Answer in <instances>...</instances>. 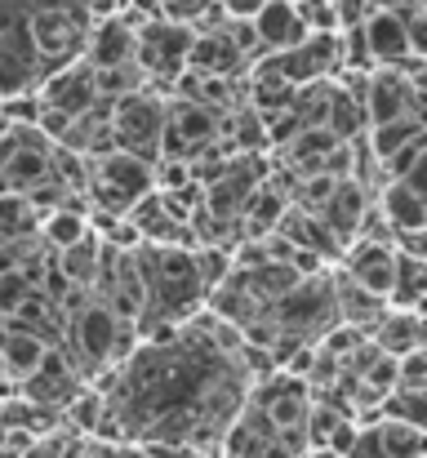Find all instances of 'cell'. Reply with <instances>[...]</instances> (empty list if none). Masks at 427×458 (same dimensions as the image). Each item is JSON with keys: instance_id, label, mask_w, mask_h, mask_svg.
I'll use <instances>...</instances> for the list:
<instances>
[{"instance_id": "cell-1", "label": "cell", "mask_w": 427, "mask_h": 458, "mask_svg": "<svg viewBox=\"0 0 427 458\" xmlns=\"http://www.w3.org/2000/svg\"><path fill=\"white\" fill-rule=\"evenodd\" d=\"M103 392V445H187L218 454L227 423L241 414L254 378L245 338L205 307L183 325L139 334V347L94 378Z\"/></svg>"}, {"instance_id": "cell-2", "label": "cell", "mask_w": 427, "mask_h": 458, "mask_svg": "<svg viewBox=\"0 0 427 458\" xmlns=\"http://www.w3.org/2000/svg\"><path fill=\"white\" fill-rule=\"evenodd\" d=\"M134 263L142 276V320L139 334L160 329V325H183L187 316H196L205 307V285L196 276L192 250H174V245H134Z\"/></svg>"}, {"instance_id": "cell-3", "label": "cell", "mask_w": 427, "mask_h": 458, "mask_svg": "<svg viewBox=\"0 0 427 458\" xmlns=\"http://www.w3.org/2000/svg\"><path fill=\"white\" fill-rule=\"evenodd\" d=\"M134 347H139V329L121 325L98 299H85L67 311V329H63V343H58V352L76 365V374L85 383L116 369Z\"/></svg>"}, {"instance_id": "cell-4", "label": "cell", "mask_w": 427, "mask_h": 458, "mask_svg": "<svg viewBox=\"0 0 427 458\" xmlns=\"http://www.w3.org/2000/svg\"><path fill=\"white\" fill-rule=\"evenodd\" d=\"M147 191H156L151 165L125 152H103L85 160V205H90V223L103 218H125Z\"/></svg>"}, {"instance_id": "cell-5", "label": "cell", "mask_w": 427, "mask_h": 458, "mask_svg": "<svg viewBox=\"0 0 427 458\" xmlns=\"http://www.w3.org/2000/svg\"><path fill=\"white\" fill-rule=\"evenodd\" d=\"M90 27H94V18L81 0H45V4L27 0V40H31L40 72L76 63L85 54Z\"/></svg>"}, {"instance_id": "cell-6", "label": "cell", "mask_w": 427, "mask_h": 458, "mask_svg": "<svg viewBox=\"0 0 427 458\" xmlns=\"http://www.w3.org/2000/svg\"><path fill=\"white\" fill-rule=\"evenodd\" d=\"M165 98L160 89L142 85L134 94L116 98L107 107V139H112V152L139 156L147 165L160 160V130H165Z\"/></svg>"}, {"instance_id": "cell-7", "label": "cell", "mask_w": 427, "mask_h": 458, "mask_svg": "<svg viewBox=\"0 0 427 458\" xmlns=\"http://www.w3.org/2000/svg\"><path fill=\"white\" fill-rule=\"evenodd\" d=\"M254 63H259V45H254V31H250V22L218 18V22H209V27H201V31L192 36L187 72H205V76L245 81Z\"/></svg>"}, {"instance_id": "cell-8", "label": "cell", "mask_w": 427, "mask_h": 458, "mask_svg": "<svg viewBox=\"0 0 427 458\" xmlns=\"http://www.w3.org/2000/svg\"><path fill=\"white\" fill-rule=\"evenodd\" d=\"M192 27L169 22V18H151L134 27V67L142 72V81L160 94L174 89V81L187 72V54H192Z\"/></svg>"}, {"instance_id": "cell-9", "label": "cell", "mask_w": 427, "mask_h": 458, "mask_svg": "<svg viewBox=\"0 0 427 458\" xmlns=\"http://www.w3.org/2000/svg\"><path fill=\"white\" fill-rule=\"evenodd\" d=\"M361 112H365V130L392 121H423V72H392V67L365 72Z\"/></svg>"}, {"instance_id": "cell-10", "label": "cell", "mask_w": 427, "mask_h": 458, "mask_svg": "<svg viewBox=\"0 0 427 458\" xmlns=\"http://www.w3.org/2000/svg\"><path fill=\"white\" fill-rule=\"evenodd\" d=\"M223 112H209L201 103H187L178 94L165 98V130H160V160H201L209 148H218Z\"/></svg>"}, {"instance_id": "cell-11", "label": "cell", "mask_w": 427, "mask_h": 458, "mask_svg": "<svg viewBox=\"0 0 427 458\" xmlns=\"http://www.w3.org/2000/svg\"><path fill=\"white\" fill-rule=\"evenodd\" d=\"M40 63L27 40V0H0V98L36 94Z\"/></svg>"}, {"instance_id": "cell-12", "label": "cell", "mask_w": 427, "mask_h": 458, "mask_svg": "<svg viewBox=\"0 0 427 458\" xmlns=\"http://www.w3.org/2000/svg\"><path fill=\"white\" fill-rule=\"evenodd\" d=\"M374 209L383 214L392 245L423 254V223H427V205H423V174L406 178V182H383L374 191Z\"/></svg>"}, {"instance_id": "cell-13", "label": "cell", "mask_w": 427, "mask_h": 458, "mask_svg": "<svg viewBox=\"0 0 427 458\" xmlns=\"http://www.w3.org/2000/svg\"><path fill=\"white\" fill-rule=\"evenodd\" d=\"M361 40H365V58L370 67H392V72H423V54L410 45L401 18L388 4H374L361 22Z\"/></svg>"}, {"instance_id": "cell-14", "label": "cell", "mask_w": 427, "mask_h": 458, "mask_svg": "<svg viewBox=\"0 0 427 458\" xmlns=\"http://www.w3.org/2000/svg\"><path fill=\"white\" fill-rule=\"evenodd\" d=\"M36 103H40V112H58V116H67V121L94 112V107H98V89H94L90 63L76 58V63H67V67L45 72L40 85H36Z\"/></svg>"}, {"instance_id": "cell-15", "label": "cell", "mask_w": 427, "mask_h": 458, "mask_svg": "<svg viewBox=\"0 0 427 458\" xmlns=\"http://www.w3.org/2000/svg\"><path fill=\"white\" fill-rule=\"evenodd\" d=\"M352 285H361L374 299H392V281H397V245L388 241H347L338 263H334Z\"/></svg>"}, {"instance_id": "cell-16", "label": "cell", "mask_w": 427, "mask_h": 458, "mask_svg": "<svg viewBox=\"0 0 427 458\" xmlns=\"http://www.w3.org/2000/svg\"><path fill=\"white\" fill-rule=\"evenodd\" d=\"M85 387V378L76 374V365L58 352V347H49L45 352V360L13 387L22 401H31V405H40V410H54V414H63L67 410V401L76 396Z\"/></svg>"}, {"instance_id": "cell-17", "label": "cell", "mask_w": 427, "mask_h": 458, "mask_svg": "<svg viewBox=\"0 0 427 458\" xmlns=\"http://www.w3.org/2000/svg\"><path fill=\"white\" fill-rule=\"evenodd\" d=\"M218 458H298V454L285 445L281 432L245 401L241 414L227 423V432L218 441Z\"/></svg>"}, {"instance_id": "cell-18", "label": "cell", "mask_w": 427, "mask_h": 458, "mask_svg": "<svg viewBox=\"0 0 427 458\" xmlns=\"http://www.w3.org/2000/svg\"><path fill=\"white\" fill-rule=\"evenodd\" d=\"M250 31H254L259 58H263V54H281V49H294L298 40H307V36H312L294 0H268V4H263V9L250 18Z\"/></svg>"}, {"instance_id": "cell-19", "label": "cell", "mask_w": 427, "mask_h": 458, "mask_svg": "<svg viewBox=\"0 0 427 458\" xmlns=\"http://www.w3.org/2000/svg\"><path fill=\"white\" fill-rule=\"evenodd\" d=\"M347 458H423V428L379 419L356 432V445L347 450Z\"/></svg>"}, {"instance_id": "cell-20", "label": "cell", "mask_w": 427, "mask_h": 458, "mask_svg": "<svg viewBox=\"0 0 427 458\" xmlns=\"http://www.w3.org/2000/svg\"><path fill=\"white\" fill-rule=\"evenodd\" d=\"M81 58L90 63V72H112V67L134 63V22H125V13L98 18L90 27V40H85Z\"/></svg>"}, {"instance_id": "cell-21", "label": "cell", "mask_w": 427, "mask_h": 458, "mask_svg": "<svg viewBox=\"0 0 427 458\" xmlns=\"http://www.w3.org/2000/svg\"><path fill=\"white\" fill-rule=\"evenodd\" d=\"M370 191L361 187V182H352V178H343L338 187H334V196L325 200V209L316 214L325 227H329V236L338 241V245H347L352 236H356V227H361V218H365V209H370Z\"/></svg>"}, {"instance_id": "cell-22", "label": "cell", "mask_w": 427, "mask_h": 458, "mask_svg": "<svg viewBox=\"0 0 427 458\" xmlns=\"http://www.w3.org/2000/svg\"><path fill=\"white\" fill-rule=\"evenodd\" d=\"M45 352H49L45 338H36L27 329H13V325H0V378H4V387L13 392L45 360Z\"/></svg>"}, {"instance_id": "cell-23", "label": "cell", "mask_w": 427, "mask_h": 458, "mask_svg": "<svg viewBox=\"0 0 427 458\" xmlns=\"http://www.w3.org/2000/svg\"><path fill=\"white\" fill-rule=\"evenodd\" d=\"M370 343L383 356H392V360L406 356V352H419L423 347V311H397V307H388L383 320L374 325Z\"/></svg>"}, {"instance_id": "cell-24", "label": "cell", "mask_w": 427, "mask_h": 458, "mask_svg": "<svg viewBox=\"0 0 427 458\" xmlns=\"http://www.w3.org/2000/svg\"><path fill=\"white\" fill-rule=\"evenodd\" d=\"M36 236H40V209L18 191H0V245L22 250Z\"/></svg>"}, {"instance_id": "cell-25", "label": "cell", "mask_w": 427, "mask_h": 458, "mask_svg": "<svg viewBox=\"0 0 427 458\" xmlns=\"http://www.w3.org/2000/svg\"><path fill=\"white\" fill-rule=\"evenodd\" d=\"M90 232H94V227H90V209H85V205H58V209L40 214V245H45L49 254H58V250L85 241Z\"/></svg>"}, {"instance_id": "cell-26", "label": "cell", "mask_w": 427, "mask_h": 458, "mask_svg": "<svg viewBox=\"0 0 427 458\" xmlns=\"http://www.w3.org/2000/svg\"><path fill=\"white\" fill-rule=\"evenodd\" d=\"M98 254H103V241H98V232H90L85 241H76V245H67V250H58L54 254V267H58V276L72 285V290H94V276H98Z\"/></svg>"}, {"instance_id": "cell-27", "label": "cell", "mask_w": 427, "mask_h": 458, "mask_svg": "<svg viewBox=\"0 0 427 458\" xmlns=\"http://www.w3.org/2000/svg\"><path fill=\"white\" fill-rule=\"evenodd\" d=\"M388 307H397V311H423V254L397 250V281H392Z\"/></svg>"}, {"instance_id": "cell-28", "label": "cell", "mask_w": 427, "mask_h": 458, "mask_svg": "<svg viewBox=\"0 0 427 458\" xmlns=\"http://www.w3.org/2000/svg\"><path fill=\"white\" fill-rule=\"evenodd\" d=\"M423 134L419 139H410V143H401L397 152H388L379 160V169H383V182H406V178H419L423 174Z\"/></svg>"}, {"instance_id": "cell-29", "label": "cell", "mask_w": 427, "mask_h": 458, "mask_svg": "<svg viewBox=\"0 0 427 458\" xmlns=\"http://www.w3.org/2000/svg\"><path fill=\"white\" fill-rule=\"evenodd\" d=\"M423 134V121H392V125H374V130H365V148L374 160H383L388 152H397L401 143H410V139H419Z\"/></svg>"}, {"instance_id": "cell-30", "label": "cell", "mask_w": 427, "mask_h": 458, "mask_svg": "<svg viewBox=\"0 0 427 458\" xmlns=\"http://www.w3.org/2000/svg\"><path fill=\"white\" fill-rule=\"evenodd\" d=\"M160 18H169V22H183V27L201 31V27L218 22L223 13H218V0H160Z\"/></svg>"}, {"instance_id": "cell-31", "label": "cell", "mask_w": 427, "mask_h": 458, "mask_svg": "<svg viewBox=\"0 0 427 458\" xmlns=\"http://www.w3.org/2000/svg\"><path fill=\"white\" fill-rule=\"evenodd\" d=\"M379 419L423 428V392H401V387H392V392L379 401Z\"/></svg>"}, {"instance_id": "cell-32", "label": "cell", "mask_w": 427, "mask_h": 458, "mask_svg": "<svg viewBox=\"0 0 427 458\" xmlns=\"http://www.w3.org/2000/svg\"><path fill=\"white\" fill-rule=\"evenodd\" d=\"M397 387H401V392H423V387H427V356H423V347H419V352L397 356Z\"/></svg>"}, {"instance_id": "cell-33", "label": "cell", "mask_w": 427, "mask_h": 458, "mask_svg": "<svg viewBox=\"0 0 427 458\" xmlns=\"http://www.w3.org/2000/svg\"><path fill=\"white\" fill-rule=\"evenodd\" d=\"M36 285L18 272V267H9V272H0V320H9L13 316V307L22 303L27 294H31Z\"/></svg>"}, {"instance_id": "cell-34", "label": "cell", "mask_w": 427, "mask_h": 458, "mask_svg": "<svg viewBox=\"0 0 427 458\" xmlns=\"http://www.w3.org/2000/svg\"><path fill=\"white\" fill-rule=\"evenodd\" d=\"M334 4V18H338V31H352L365 22V13L374 9V0H329Z\"/></svg>"}, {"instance_id": "cell-35", "label": "cell", "mask_w": 427, "mask_h": 458, "mask_svg": "<svg viewBox=\"0 0 427 458\" xmlns=\"http://www.w3.org/2000/svg\"><path fill=\"white\" fill-rule=\"evenodd\" d=\"M22 458H72V437H67V432L45 437V441H36V445H31Z\"/></svg>"}, {"instance_id": "cell-36", "label": "cell", "mask_w": 427, "mask_h": 458, "mask_svg": "<svg viewBox=\"0 0 427 458\" xmlns=\"http://www.w3.org/2000/svg\"><path fill=\"white\" fill-rule=\"evenodd\" d=\"M263 4H268V0H218V13H223V18H236V22H250Z\"/></svg>"}, {"instance_id": "cell-37", "label": "cell", "mask_w": 427, "mask_h": 458, "mask_svg": "<svg viewBox=\"0 0 427 458\" xmlns=\"http://www.w3.org/2000/svg\"><path fill=\"white\" fill-rule=\"evenodd\" d=\"M31 445H36L31 437H22V432H4V428H0V458H22Z\"/></svg>"}, {"instance_id": "cell-38", "label": "cell", "mask_w": 427, "mask_h": 458, "mask_svg": "<svg viewBox=\"0 0 427 458\" xmlns=\"http://www.w3.org/2000/svg\"><path fill=\"white\" fill-rule=\"evenodd\" d=\"M9 267H18V250L0 245V272H9Z\"/></svg>"}, {"instance_id": "cell-39", "label": "cell", "mask_w": 427, "mask_h": 458, "mask_svg": "<svg viewBox=\"0 0 427 458\" xmlns=\"http://www.w3.org/2000/svg\"><path fill=\"white\" fill-rule=\"evenodd\" d=\"M303 458H338V454H334V450H307Z\"/></svg>"}, {"instance_id": "cell-40", "label": "cell", "mask_w": 427, "mask_h": 458, "mask_svg": "<svg viewBox=\"0 0 427 458\" xmlns=\"http://www.w3.org/2000/svg\"><path fill=\"white\" fill-rule=\"evenodd\" d=\"M31 4H45V0H31Z\"/></svg>"}, {"instance_id": "cell-41", "label": "cell", "mask_w": 427, "mask_h": 458, "mask_svg": "<svg viewBox=\"0 0 427 458\" xmlns=\"http://www.w3.org/2000/svg\"><path fill=\"white\" fill-rule=\"evenodd\" d=\"M379 4H383V0H379Z\"/></svg>"}]
</instances>
